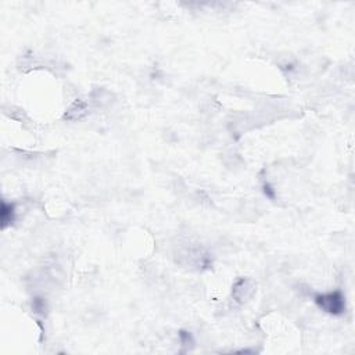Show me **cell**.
<instances>
[{"label":"cell","instance_id":"obj_5","mask_svg":"<svg viewBox=\"0 0 355 355\" xmlns=\"http://www.w3.org/2000/svg\"><path fill=\"white\" fill-rule=\"evenodd\" d=\"M179 339H181L182 346L185 347V351H187L194 344V339L190 332L179 331Z\"/></svg>","mask_w":355,"mask_h":355},{"label":"cell","instance_id":"obj_4","mask_svg":"<svg viewBox=\"0 0 355 355\" xmlns=\"http://www.w3.org/2000/svg\"><path fill=\"white\" fill-rule=\"evenodd\" d=\"M87 104L82 100H76L72 106L69 107V110L65 114V118L71 119V121H76V119H81L85 114H86Z\"/></svg>","mask_w":355,"mask_h":355},{"label":"cell","instance_id":"obj_2","mask_svg":"<svg viewBox=\"0 0 355 355\" xmlns=\"http://www.w3.org/2000/svg\"><path fill=\"white\" fill-rule=\"evenodd\" d=\"M256 293V282L247 279V278H242L233 285L232 289V296L233 299L236 300L237 303L244 304L247 303Z\"/></svg>","mask_w":355,"mask_h":355},{"label":"cell","instance_id":"obj_7","mask_svg":"<svg viewBox=\"0 0 355 355\" xmlns=\"http://www.w3.org/2000/svg\"><path fill=\"white\" fill-rule=\"evenodd\" d=\"M32 306H33V310H35V312H39V314H43L44 310H46V306H44V301L42 299H35V300H33Z\"/></svg>","mask_w":355,"mask_h":355},{"label":"cell","instance_id":"obj_1","mask_svg":"<svg viewBox=\"0 0 355 355\" xmlns=\"http://www.w3.org/2000/svg\"><path fill=\"white\" fill-rule=\"evenodd\" d=\"M314 300H315V304L322 311L328 312L331 315L339 317L346 312V297L340 290H335L331 293L317 294Z\"/></svg>","mask_w":355,"mask_h":355},{"label":"cell","instance_id":"obj_3","mask_svg":"<svg viewBox=\"0 0 355 355\" xmlns=\"http://www.w3.org/2000/svg\"><path fill=\"white\" fill-rule=\"evenodd\" d=\"M0 218H1V229H6L7 226L14 224L15 221V204L14 203H7L1 201V208H0Z\"/></svg>","mask_w":355,"mask_h":355},{"label":"cell","instance_id":"obj_6","mask_svg":"<svg viewBox=\"0 0 355 355\" xmlns=\"http://www.w3.org/2000/svg\"><path fill=\"white\" fill-rule=\"evenodd\" d=\"M262 190H264V194H265L269 200L276 199V192H275V189L271 186L269 183H265V185L262 186Z\"/></svg>","mask_w":355,"mask_h":355}]
</instances>
